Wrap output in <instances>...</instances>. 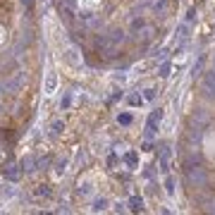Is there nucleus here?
I'll return each mask as SVG.
<instances>
[{"label":"nucleus","mask_w":215,"mask_h":215,"mask_svg":"<svg viewBox=\"0 0 215 215\" xmlns=\"http://www.w3.org/2000/svg\"><path fill=\"white\" fill-rule=\"evenodd\" d=\"M70 103H72V98H70V96H65V100H62V108H70Z\"/></svg>","instance_id":"obj_15"},{"label":"nucleus","mask_w":215,"mask_h":215,"mask_svg":"<svg viewBox=\"0 0 215 215\" xmlns=\"http://www.w3.org/2000/svg\"><path fill=\"white\" fill-rule=\"evenodd\" d=\"M124 160H127V165H136V160H139V155H136L134 151H129V153L124 155Z\"/></svg>","instance_id":"obj_6"},{"label":"nucleus","mask_w":215,"mask_h":215,"mask_svg":"<svg viewBox=\"0 0 215 215\" xmlns=\"http://www.w3.org/2000/svg\"><path fill=\"white\" fill-rule=\"evenodd\" d=\"M55 84H57V77H55V72L48 74V79H45V93H53L55 91Z\"/></svg>","instance_id":"obj_3"},{"label":"nucleus","mask_w":215,"mask_h":215,"mask_svg":"<svg viewBox=\"0 0 215 215\" xmlns=\"http://www.w3.org/2000/svg\"><path fill=\"white\" fill-rule=\"evenodd\" d=\"M165 189H167V194H175V182H172V177H167V182H165Z\"/></svg>","instance_id":"obj_8"},{"label":"nucleus","mask_w":215,"mask_h":215,"mask_svg":"<svg viewBox=\"0 0 215 215\" xmlns=\"http://www.w3.org/2000/svg\"><path fill=\"white\" fill-rule=\"evenodd\" d=\"M203 84H206V89L215 96V72H208L206 77H203Z\"/></svg>","instance_id":"obj_2"},{"label":"nucleus","mask_w":215,"mask_h":215,"mask_svg":"<svg viewBox=\"0 0 215 215\" xmlns=\"http://www.w3.org/2000/svg\"><path fill=\"white\" fill-rule=\"evenodd\" d=\"M143 27V19H134V22H132V29H141Z\"/></svg>","instance_id":"obj_13"},{"label":"nucleus","mask_w":215,"mask_h":215,"mask_svg":"<svg viewBox=\"0 0 215 215\" xmlns=\"http://www.w3.org/2000/svg\"><path fill=\"white\" fill-rule=\"evenodd\" d=\"M194 17H196V10H189L187 12V22H194Z\"/></svg>","instance_id":"obj_14"},{"label":"nucleus","mask_w":215,"mask_h":215,"mask_svg":"<svg viewBox=\"0 0 215 215\" xmlns=\"http://www.w3.org/2000/svg\"><path fill=\"white\" fill-rule=\"evenodd\" d=\"M22 2L27 5V10H31V7H34V0H22Z\"/></svg>","instance_id":"obj_16"},{"label":"nucleus","mask_w":215,"mask_h":215,"mask_svg":"<svg viewBox=\"0 0 215 215\" xmlns=\"http://www.w3.org/2000/svg\"><path fill=\"white\" fill-rule=\"evenodd\" d=\"M22 170H27V172L34 170V158H24L22 160Z\"/></svg>","instance_id":"obj_5"},{"label":"nucleus","mask_w":215,"mask_h":215,"mask_svg":"<svg viewBox=\"0 0 215 215\" xmlns=\"http://www.w3.org/2000/svg\"><path fill=\"white\" fill-rule=\"evenodd\" d=\"M160 117H162V110H160V108H158V110H153L151 115H148V122H146V136H148V139H153V136H155V132H158L155 127H158V122H160Z\"/></svg>","instance_id":"obj_1"},{"label":"nucleus","mask_w":215,"mask_h":215,"mask_svg":"<svg viewBox=\"0 0 215 215\" xmlns=\"http://www.w3.org/2000/svg\"><path fill=\"white\" fill-rule=\"evenodd\" d=\"M143 98H146V100H153V98H155V89H146Z\"/></svg>","instance_id":"obj_9"},{"label":"nucleus","mask_w":215,"mask_h":215,"mask_svg":"<svg viewBox=\"0 0 215 215\" xmlns=\"http://www.w3.org/2000/svg\"><path fill=\"white\" fill-rule=\"evenodd\" d=\"M129 122H132V115H120V124H129Z\"/></svg>","instance_id":"obj_11"},{"label":"nucleus","mask_w":215,"mask_h":215,"mask_svg":"<svg viewBox=\"0 0 215 215\" xmlns=\"http://www.w3.org/2000/svg\"><path fill=\"white\" fill-rule=\"evenodd\" d=\"M158 74H160V77H167V74H170V65L165 62V65L160 67V72H158Z\"/></svg>","instance_id":"obj_10"},{"label":"nucleus","mask_w":215,"mask_h":215,"mask_svg":"<svg viewBox=\"0 0 215 215\" xmlns=\"http://www.w3.org/2000/svg\"><path fill=\"white\" fill-rule=\"evenodd\" d=\"M129 208L141 213V210H143V198L141 196H132V198H129Z\"/></svg>","instance_id":"obj_4"},{"label":"nucleus","mask_w":215,"mask_h":215,"mask_svg":"<svg viewBox=\"0 0 215 215\" xmlns=\"http://www.w3.org/2000/svg\"><path fill=\"white\" fill-rule=\"evenodd\" d=\"M105 206H108L105 198H96V203H93V210H105Z\"/></svg>","instance_id":"obj_7"},{"label":"nucleus","mask_w":215,"mask_h":215,"mask_svg":"<svg viewBox=\"0 0 215 215\" xmlns=\"http://www.w3.org/2000/svg\"><path fill=\"white\" fill-rule=\"evenodd\" d=\"M129 103H132V105H141V96H132Z\"/></svg>","instance_id":"obj_12"}]
</instances>
